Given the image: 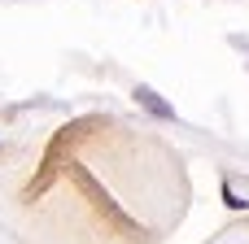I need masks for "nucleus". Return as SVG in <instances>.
Instances as JSON below:
<instances>
[{
    "mask_svg": "<svg viewBox=\"0 0 249 244\" xmlns=\"http://www.w3.org/2000/svg\"><path fill=\"white\" fill-rule=\"evenodd\" d=\"M131 96H136V100H140V105H144L149 114H158V118H175V109H171V105H166V100H162V96H158L153 87H136Z\"/></svg>",
    "mask_w": 249,
    "mask_h": 244,
    "instance_id": "nucleus-1",
    "label": "nucleus"
}]
</instances>
